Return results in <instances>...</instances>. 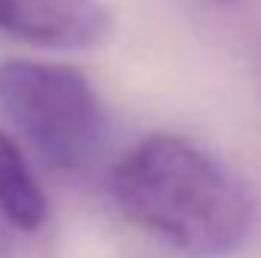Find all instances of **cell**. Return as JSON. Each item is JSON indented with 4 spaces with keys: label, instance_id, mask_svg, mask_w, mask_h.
Masks as SVG:
<instances>
[{
    "label": "cell",
    "instance_id": "obj_1",
    "mask_svg": "<svg viewBox=\"0 0 261 258\" xmlns=\"http://www.w3.org/2000/svg\"><path fill=\"white\" fill-rule=\"evenodd\" d=\"M110 192L130 225L189 258L237 252L255 225V197L216 155L176 134H149L116 164Z\"/></svg>",
    "mask_w": 261,
    "mask_h": 258
},
{
    "label": "cell",
    "instance_id": "obj_2",
    "mask_svg": "<svg viewBox=\"0 0 261 258\" xmlns=\"http://www.w3.org/2000/svg\"><path fill=\"white\" fill-rule=\"evenodd\" d=\"M0 113L49 164L76 170L100 149L107 116L91 79L70 64L0 61Z\"/></svg>",
    "mask_w": 261,
    "mask_h": 258
},
{
    "label": "cell",
    "instance_id": "obj_3",
    "mask_svg": "<svg viewBox=\"0 0 261 258\" xmlns=\"http://www.w3.org/2000/svg\"><path fill=\"white\" fill-rule=\"evenodd\" d=\"M0 34L58 52H88L110 40L103 0H0Z\"/></svg>",
    "mask_w": 261,
    "mask_h": 258
},
{
    "label": "cell",
    "instance_id": "obj_4",
    "mask_svg": "<svg viewBox=\"0 0 261 258\" xmlns=\"http://www.w3.org/2000/svg\"><path fill=\"white\" fill-rule=\"evenodd\" d=\"M0 213L18 231H37L49 219V200L6 131H0Z\"/></svg>",
    "mask_w": 261,
    "mask_h": 258
},
{
    "label": "cell",
    "instance_id": "obj_5",
    "mask_svg": "<svg viewBox=\"0 0 261 258\" xmlns=\"http://www.w3.org/2000/svg\"><path fill=\"white\" fill-rule=\"evenodd\" d=\"M216 3H225V6H231V3H237V0H216Z\"/></svg>",
    "mask_w": 261,
    "mask_h": 258
}]
</instances>
